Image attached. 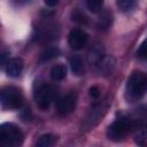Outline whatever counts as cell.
Wrapping results in <instances>:
<instances>
[{
	"label": "cell",
	"mask_w": 147,
	"mask_h": 147,
	"mask_svg": "<svg viewBox=\"0 0 147 147\" xmlns=\"http://www.w3.org/2000/svg\"><path fill=\"white\" fill-rule=\"evenodd\" d=\"M138 122L139 121H137L136 118H130V117H121L116 119L109 125L107 130L108 139L113 141H119L124 139L131 131L134 130Z\"/></svg>",
	"instance_id": "obj_2"
},
{
	"label": "cell",
	"mask_w": 147,
	"mask_h": 147,
	"mask_svg": "<svg viewBox=\"0 0 147 147\" xmlns=\"http://www.w3.org/2000/svg\"><path fill=\"white\" fill-rule=\"evenodd\" d=\"M100 94H101V91H100V88H99L98 86H92V87L90 88V95H91L92 98L98 99V98L100 96Z\"/></svg>",
	"instance_id": "obj_22"
},
{
	"label": "cell",
	"mask_w": 147,
	"mask_h": 147,
	"mask_svg": "<svg viewBox=\"0 0 147 147\" xmlns=\"http://www.w3.org/2000/svg\"><path fill=\"white\" fill-rule=\"evenodd\" d=\"M0 101L3 109L15 110L23 105L22 91L16 86H5L0 92Z\"/></svg>",
	"instance_id": "obj_3"
},
{
	"label": "cell",
	"mask_w": 147,
	"mask_h": 147,
	"mask_svg": "<svg viewBox=\"0 0 147 147\" xmlns=\"http://www.w3.org/2000/svg\"><path fill=\"white\" fill-rule=\"evenodd\" d=\"M6 55H7V53H6V52H3V53L1 54V61H2V63H5V62H6Z\"/></svg>",
	"instance_id": "obj_25"
},
{
	"label": "cell",
	"mask_w": 147,
	"mask_h": 147,
	"mask_svg": "<svg viewBox=\"0 0 147 147\" xmlns=\"http://www.w3.org/2000/svg\"><path fill=\"white\" fill-rule=\"evenodd\" d=\"M55 96V88L49 84H42L38 87L36 92V100L37 105L40 109L46 110L49 108L52 101Z\"/></svg>",
	"instance_id": "obj_5"
},
{
	"label": "cell",
	"mask_w": 147,
	"mask_h": 147,
	"mask_svg": "<svg viewBox=\"0 0 147 147\" xmlns=\"http://www.w3.org/2000/svg\"><path fill=\"white\" fill-rule=\"evenodd\" d=\"M54 142H55V137L51 133H47V134H42L38 139V141L36 142V146L37 147H49Z\"/></svg>",
	"instance_id": "obj_17"
},
{
	"label": "cell",
	"mask_w": 147,
	"mask_h": 147,
	"mask_svg": "<svg viewBox=\"0 0 147 147\" xmlns=\"http://www.w3.org/2000/svg\"><path fill=\"white\" fill-rule=\"evenodd\" d=\"M60 55V49L57 47H47L46 49H44L40 55H39V62L40 63H45L48 62L55 57H57Z\"/></svg>",
	"instance_id": "obj_13"
},
{
	"label": "cell",
	"mask_w": 147,
	"mask_h": 147,
	"mask_svg": "<svg viewBox=\"0 0 147 147\" xmlns=\"http://www.w3.org/2000/svg\"><path fill=\"white\" fill-rule=\"evenodd\" d=\"M133 134H134V142L137 145H145L147 141V123L145 122H138L134 130H133Z\"/></svg>",
	"instance_id": "obj_12"
},
{
	"label": "cell",
	"mask_w": 147,
	"mask_h": 147,
	"mask_svg": "<svg viewBox=\"0 0 147 147\" xmlns=\"http://www.w3.org/2000/svg\"><path fill=\"white\" fill-rule=\"evenodd\" d=\"M71 20H72L74 22H76V23H79V24H85V23L87 22L86 15L83 14V13H80V11H75V13H72Z\"/></svg>",
	"instance_id": "obj_20"
},
{
	"label": "cell",
	"mask_w": 147,
	"mask_h": 147,
	"mask_svg": "<svg viewBox=\"0 0 147 147\" xmlns=\"http://www.w3.org/2000/svg\"><path fill=\"white\" fill-rule=\"evenodd\" d=\"M23 67H24V63H23L22 59L13 57L6 62L5 71L7 74V76H9V77H18L23 70Z\"/></svg>",
	"instance_id": "obj_9"
},
{
	"label": "cell",
	"mask_w": 147,
	"mask_h": 147,
	"mask_svg": "<svg viewBox=\"0 0 147 147\" xmlns=\"http://www.w3.org/2000/svg\"><path fill=\"white\" fill-rule=\"evenodd\" d=\"M111 22H113L111 13L106 10V11L101 13V15H100V17L98 20V23H96V28L99 30H106L111 25Z\"/></svg>",
	"instance_id": "obj_16"
},
{
	"label": "cell",
	"mask_w": 147,
	"mask_h": 147,
	"mask_svg": "<svg viewBox=\"0 0 147 147\" xmlns=\"http://www.w3.org/2000/svg\"><path fill=\"white\" fill-rule=\"evenodd\" d=\"M87 41H88V36L82 29H72L68 34V45L74 51H79L84 48Z\"/></svg>",
	"instance_id": "obj_6"
},
{
	"label": "cell",
	"mask_w": 147,
	"mask_h": 147,
	"mask_svg": "<svg viewBox=\"0 0 147 147\" xmlns=\"http://www.w3.org/2000/svg\"><path fill=\"white\" fill-rule=\"evenodd\" d=\"M24 134L22 130L13 123H3L0 126V142L5 146L22 145Z\"/></svg>",
	"instance_id": "obj_4"
},
{
	"label": "cell",
	"mask_w": 147,
	"mask_h": 147,
	"mask_svg": "<svg viewBox=\"0 0 147 147\" xmlns=\"http://www.w3.org/2000/svg\"><path fill=\"white\" fill-rule=\"evenodd\" d=\"M76 94L74 93H69L64 96H62L61 99H59L57 101V111L61 115H68L70 113L74 111L75 107H76Z\"/></svg>",
	"instance_id": "obj_7"
},
{
	"label": "cell",
	"mask_w": 147,
	"mask_h": 147,
	"mask_svg": "<svg viewBox=\"0 0 147 147\" xmlns=\"http://www.w3.org/2000/svg\"><path fill=\"white\" fill-rule=\"evenodd\" d=\"M137 0H117V7L122 11H130L136 7Z\"/></svg>",
	"instance_id": "obj_18"
},
{
	"label": "cell",
	"mask_w": 147,
	"mask_h": 147,
	"mask_svg": "<svg viewBox=\"0 0 147 147\" xmlns=\"http://www.w3.org/2000/svg\"><path fill=\"white\" fill-rule=\"evenodd\" d=\"M137 56L142 60H147V39L144 40L141 42V45L139 46V48L137 51Z\"/></svg>",
	"instance_id": "obj_21"
},
{
	"label": "cell",
	"mask_w": 147,
	"mask_h": 147,
	"mask_svg": "<svg viewBox=\"0 0 147 147\" xmlns=\"http://www.w3.org/2000/svg\"><path fill=\"white\" fill-rule=\"evenodd\" d=\"M98 71L100 72V75L102 76H110L115 69V60L114 57L110 55H105V57L102 59V61L98 64L96 67Z\"/></svg>",
	"instance_id": "obj_11"
},
{
	"label": "cell",
	"mask_w": 147,
	"mask_h": 147,
	"mask_svg": "<svg viewBox=\"0 0 147 147\" xmlns=\"http://www.w3.org/2000/svg\"><path fill=\"white\" fill-rule=\"evenodd\" d=\"M59 1H60V0H44L45 5L48 6V7H54V6H56V5L59 3Z\"/></svg>",
	"instance_id": "obj_23"
},
{
	"label": "cell",
	"mask_w": 147,
	"mask_h": 147,
	"mask_svg": "<svg viewBox=\"0 0 147 147\" xmlns=\"http://www.w3.org/2000/svg\"><path fill=\"white\" fill-rule=\"evenodd\" d=\"M70 69L76 76H80L84 72V63L79 55H74L70 59Z\"/></svg>",
	"instance_id": "obj_15"
},
{
	"label": "cell",
	"mask_w": 147,
	"mask_h": 147,
	"mask_svg": "<svg viewBox=\"0 0 147 147\" xmlns=\"http://www.w3.org/2000/svg\"><path fill=\"white\" fill-rule=\"evenodd\" d=\"M87 8L92 13H100L103 6V0H86Z\"/></svg>",
	"instance_id": "obj_19"
},
{
	"label": "cell",
	"mask_w": 147,
	"mask_h": 147,
	"mask_svg": "<svg viewBox=\"0 0 147 147\" xmlns=\"http://www.w3.org/2000/svg\"><path fill=\"white\" fill-rule=\"evenodd\" d=\"M105 48L101 44H95L88 52L87 55V61L90 63V65L92 67H98V64L102 61V59L105 57Z\"/></svg>",
	"instance_id": "obj_10"
},
{
	"label": "cell",
	"mask_w": 147,
	"mask_h": 147,
	"mask_svg": "<svg viewBox=\"0 0 147 147\" xmlns=\"http://www.w3.org/2000/svg\"><path fill=\"white\" fill-rule=\"evenodd\" d=\"M51 77L55 82H61L67 77V68L63 64H55L51 69Z\"/></svg>",
	"instance_id": "obj_14"
},
{
	"label": "cell",
	"mask_w": 147,
	"mask_h": 147,
	"mask_svg": "<svg viewBox=\"0 0 147 147\" xmlns=\"http://www.w3.org/2000/svg\"><path fill=\"white\" fill-rule=\"evenodd\" d=\"M147 92V76L140 71L130 75L125 85V96L130 101H136Z\"/></svg>",
	"instance_id": "obj_1"
},
{
	"label": "cell",
	"mask_w": 147,
	"mask_h": 147,
	"mask_svg": "<svg viewBox=\"0 0 147 147\" xmlns=\"http://www.w3.org/2000/svg\"><path fill=\"white\" fill-rule=\"evenodd\" d=\"M16 5H18V6H22V5H25V3H28L30 0H13Z\"/></svg>",
	"instance_id": "obj_24"
},
{
	"label": "cell",
	"mask_w": 147,
	"mask_h": 147,
	"mask_svg": "<svg viewBox=\"0 0 147 147\" xmlns=\"http://www.w3.org/2000/svg\"><path fill=\"white\" fill-rule=\"evenodd\" d=\"M103 105L102 103H99V105H94L93 108L91 109L88 116L86 117V121L84 123V126L86 127V130H90L91 127H93L94 125L98 124V122L100 121V118L102 117V113L105 111L103 110Z\"/></svg>",
	"instance_id": "obj_8"
}]
</instances>
